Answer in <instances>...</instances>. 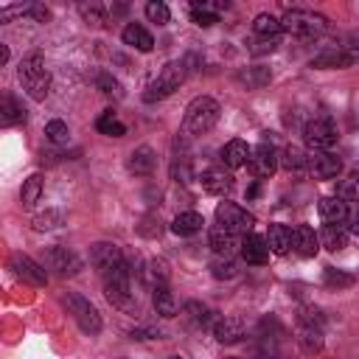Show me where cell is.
<instances>
[{"mask_svg":"<svg viewBox=\"0 0 359 359\" xmlns=\"http://www.w3.org/2000/svg\"><path fill=\"white\" fill-rule=\"evenodd\" d=\"M101 278H104V297L115 309H121L126 314H137V300H135V292H132V266H129V261H123L121 266L104 272Z\"/></svg>","mask_w":359,"mask_h":359,"instance_id":"6da1fadb","label":"cell"},{"mask_svg":"<svg viewBox=\"0 0 359 359\" xmlns=\"http://www.w3.org/2000/svg\"><path fill=\"white\" fill-rule=\"evenodd\" d=\"M219 112H222V107H219L216 98H210V95H196V98L185 107L182 135L196 137V135L210 132V129L216 126V121H219Z\"/></svg>","mask_w":359,"mask_h":359,"instance_id":"7a4b0ae2","label":"cell"},{"mask_svg":"<svg viewBox=\"0 0 359 359\" xmlns=\"http://www.w3.org/2000/svg\"><path fill=\"white\" fill-rule=\"evenodd\" d=\"M280 25L286 34H294V36H303V39H311V36H320L325 28H328V20L317 11H306V8H289L283 17H280Z\"/></svg>","mask_w":359,"mask_h":359,"instance_id":"3957f363","label":"cell"},{"mask_svg":"<svg viewBox=\"0 0 359 359\" xmlns=\"http://www.w3.org/2000/svg\"><path fill=\"white\" fill-rule=\"evenodd\" d=\"M185 76H188V67H185V62H168L163 70H160V76L146 87V93H143V101H149V104H154V101H163V98H168L174 90H180V84L185 81Z\"/></svg>","mask_w":359,"mask_h":359,"instance_id":"277c9868","label":"cell"},{"mask_svg":"<svg viewBox=\"0 0 359 359\" xmlns=\"http://www.w3.org/2000/svg\"><path fill=\"white\" fill-rule=\"evenodd\" d=\"M62 306L67 309V314H73V320L79 323V328H81L84 334L95 337V334L101 331V314H98V309H95L87 297H81V294H76V292H67V294L62 297Z\"/></svg>","mask_w":359,"mask_h":359,"instance_id":"5b68a950","label":"cell"},{"mask_svg":"<svg viewBox=\"0 0 359 359\" xmlns=\"http://www.w3.org/2000/svg\"><path fill=\"white\" fill-rule=\"evenodd\" d=\"M216 224L236 233V236H247V230L255 224V216L247 213L244 208H238L236 202H219L216 205Z\"/></svg>","mask_w":359,"mask_h":359,"instance_id":"8992f818","label":"cell"},{"mask_svg":"<svg viewBox=\"0 0 359 359\" xmlns=\"http://www.w3.org/2000/svg\"><path fill=\"white\" fill-rule=\"evenodd\" d=\"M303 137L311 146V151H328L337 143V126L331 118H311L303 129Z\"/></svg>","mask_w":359,"mask_h":359,"instance_id":"52a82bcc","label":"cell"},{"mask_svg":"<svg viewBox=\"0 0 359 359\" xmlns=\"http://www.w3.org/2000/svg\"><path fill=\"white\" fill-rule=\"evenodd\" d=\"M45 269H50L59 278H73L81 269V258L67 247H48L45 250Z\"/></svg>","mask_w":359,"mask_h":359,"instance_id":"ba28073f","label":"cell"},{"mask_svg":"<svg viewBox=\"0 0 359 359\" xmlns=\"http://www.w3.org/2000/svg\"><path fill=\"white\" fill-rule=\"evenodd\" d=\"M8 269L22 280V283H28V286H45L48 283V272H45V266L42 264H36L31 255H25V252H11V258H8Z\"/></svg>","mask_w":359,"mask_h":359,"instance_id":"9c48e42d","label":"cell"},{"mask_svg":"<svg viewBox=\"0 0 359 359\" xmlns=\"http://www.w3.org/2000/svg\"><path fill=\"white\" fill-rule=\"evenodd\" d=\"M123 261H126L123 250H121L118 244H112V241H98V244L90 247V264H93L101 275L109 272V269H115V266H121Z\"/></svg>","mask_w":359,"mask_h":359,"instance_id":"30bf717a","label":"cell"},{"mask_svg":"<svg viewBox=\"0 0 359 359\" xmlns=\"http://www.w3.org/2000/svg\"><path fill=\"white\" fill-rule=\"evenodd\" d=\"M247 168H250V174H252L255 180H266V177H272L275 168H278V154H275V149H272L269 143H258V146L250 151V163H247Z\"/></svg>","mask_w":359,"mask_h":359,"instance_id":"8fae6325","label":"cell"},{"mask_svg":"<svg viewBox=\"0 0 359 359\" xmlns=\"http://www.w3.org/2000/svg\"><path fill=\"white\" fill-rule=\"evenodd\" d=\"M208 244L219 258H233L236 252H241V236H236V233H230L219 224L208 233Z\"/></svg>","mask_w":359,"mask_h":359,"instance_id":"7c38bea8","label":"cell"},{"mask_svg":"<svg viewBox=\"0 0 359 359\" xmlns=\"http://www.w3.org/2000/svg\"><path fill=\"white\" fill-rule=\"evenodd\" d=\"M309 171L317 180H334L342 171V160L331 151H311L309 154Z\"/></svg>","mask_w":359,"mask_h":359,"instance_id":"4fadbf2b","label":"cell"},{"mask_svg":"<svg viewBox=\"0 0 359 359\" xmlns=\"http://www.w3.org/2000/svg\"><path fill=\"white\" fill-rule=\"evenodd\" d=\"M126 168H129V174H135V177H149V174L157 168V154H154V149H151V146H137V149H132V154L126 157Z\"/></svg>","mask_w":359,"mask_h":359,"instance_id":"5bb4252c","label":"cell"},{"mask_svg":"<svg viewBox=\"0 0 359 359\" xmlns=\"http://www.w3.org/2000/svg\"><path fill=\"white\" fill-rule=\"evenodd\" d=\"M351 56L345 53L342 45H334V48H323L314 59H311V67L317 70H342V67H351Z\"/></svg>","mask_w":359,"mask_h":359,"instance_id":"9a60e30c","label":"cell"},{"mask_svg":"<svg viewBox=\"0 0 359 359\" xmlns=\"http://www.w3.org/2000/svg\"><path fill=\"white\" fill-rule=\"evenodd\" d=\"M199 182H202V188H205L210 196H227V194L233 191V177H230V171H224V168H208V171H202Z\"/></svg>","mask_w":359,"mask_h":359,"instance_id":"2e32d148","label":"cell"},{"mask_svg":"<svg viewBox=\"0 0 359 359\" xmlns=\"http://www.w3.org/2000/svg\"><path fill=\"white\" fill-rule=\"evenodd\" d=\"M297 345L306 351V353H320L323 351V325H314V323H306V320H297Z\"/></svg>","mask_w":359,"mask_h":359,"instance_id":"e0dca14e","label":"cell"},{"mask_svg":"<svg viewBox=\"0 0 359 359\" xmlns=\"http://www.w3.org/2000/svg\"><path fill=\"white\" fill-rule=\"evenodd\" d=\"M210 331H213L216 342L233 345V342H241V337H244V323H241L238 317H219Z\"/></svg>","mask_w":359,"mask_h":359,"instance_id":"ac0fdd59","label":"cell"},{"mask_svg":"<svg viewBox=\"0 0 359 359\" xmlns=\"http://www.w3.org/2000/svg\"><path fill=\"white\" fill-rule=\"evenodd\" d=\"M317 210H320V219L325 222V224H345L348 222V202H342L339 196H323L320 199V205H317Z\"/></svg>","mask_w":359,"mask_h":359,"instance_id":"d6986e66","label":"cell"},{"mask_svg":"<svg viewBox=\"0 0 359 359\" xmlns=\"http://www.w3.org/2000/svg\"><path fill=\"white\" fill-rule=\"evenodd\" d=\"M292 247L303 255V258H314L320 250V238L314 236V230L309 224H294L292 227Z\"/></svg>","mask_w":359,"mask_h":359,"instance_id":"ffe728a7","label":"cell"},{"mask_svg":"<svg viewBox=\"0 0 359 359\" xmlns=\"http://www.w3.org/2000/svg\"><path fill=\"white\" fill-rule=\"evenodd\" d=\"M241 255H244L247 264H255V266L266 264V261H269V244H266V236H255V233H250V236L241 241Z\"/></svg>","mask_w":359,"mask_h":359,"instance_id":"44dd1931","label":"cell"},{"mask_svg":"<svg viewBox=\"0 0 359 359\" xmlns=\"http://www.w3.org/2000/svg\"><path fill=\"white\" fill-rule=\"evenodd\" d=\"M121 39H123V45H129V48H135V50H140V53H149V50L154 48V36H151L143 25H137V22H129V25L121 31Z\"/></svg>","mask_w":359,"mask_h":359,"instance_id":"7402d4cb","label":"cell"},{"mask_svg":"<svg viewBox=\"0 0 359 359\" xmlns=\"http://www.w3.org/2000/svg\"><path fill=\"white\" fill-rule=\"evenodd\" d=\"M250 151H252V149H250L244 140L233 137V140H227L224 149H222V163H224L227 168H241V165L250 163Z\"/></svg>","mask_w":359,"mask_h":359,"instance_id":"603a6c76","label":"cell"},{"mask_svg":"<svg viewBox=\"0 0 359 359\" xmlns=\"http://www.w3.org/2000/svg\"><path fill=\"white\" fill-rule=\"evenodd\" d=\"M151 303H154V311H157L160 317H165V320H171V317L180 314V303H177V297L171 294V289H168L165 283L151 289Z\"/></svg>","mask_w":359,"mask_h":359,"instance_id":"cb8c5ba5","label":"cell"},{"mask_svg":"<svg viewBox=\"0 0 359 359\" xmlns=\"http://www.w3.org/2000/svg\"><path fill=\"white\" fill-rule=\"evenodd\" d=\"M182 314H185V320H188L191 325H196V328H213V323L219 320L216 311L208 309V306L199 303V300H188L185 309H182Z\"/></svg>","mask_w":359,"mask_h":359,"instance_id":"d4e9b609","label":"cell"},{"mask_svg":"<svg viewBox=\"0 0 359 359\" xmlns=\"http://www.w3.org/2000/svg\"><path fill=\"white\" fill-rule=\"evenodd\" d=\"M45 73H48V70H45V56H42V53H28V56H22V62H20V67H17V76H20L22 87L31 84V81H36V79L45 76Z\"/></svg>","mask_w":359,"mask_h":359,"instance_id":"484cf974","label":"cell"},{"mask_svg":"<svg viewBox=\"0 0 359 359\" xmlns=\"http://www.w3.org/2000/svg\"><path fill=\"white\" fill-rule=\"evenodd\" d=\"M266 244H269V252L275 255H286L292 250V230L286 224H269L266 230Z\"/></svg>","mask_w":359,"mask_h":359,"instance_id":"4316f807","label":"cell"},{"mask_svg":"<svg viewBox=\"0 0 359 359\" xmlns=\"http://www.w3.org/2000/svg\"><path fill=\"white\" fill-rule=\"evenodd\" d=\"M25 107L14 98V95H3V104H0V123L3 126H14V123H25Z\"/></svg>","mask_w":359,"mask_h":359,"instance_id":"83f0119b","label":"cell"},{"mask_svg":"<svg viewBox=\"0 0 359 359\" xmlns=\"http://www.w3.org/2000/svg\"><path fill=\"white\" fill-rule=\"evenodd\" d=\"M202 224H205V219H202L196 210H185V213H177V216H174L171 230H174L177 236H194V233L202 230Z\"/></svg>","mask_w":359,"mask_h":359,"instance_id":"f1b7e54d","label":"cell"},{"mask_svg":"<svg viewBox=\"0 0 359 359\" xmlns=\"http://www.w3.org/2000/svg\"><path fill=\"white\" fill-rule=\"evenodd\" d=\"M320 244L331 252H339L348 247V230L342 224H325L323 233H320Z\"/></svg>","mask_w":359,"mask_h":359,"instance_id":"f546056e","label":"cell"},{"mask_svg":"<svg viewBox=\"0 0 359 359\" xmlns=\"http://www.w3.org/2000/svg\"><path fill=\"white\" fill-rule=\"evenodd\" d=\"M252 31L258 34V39H275V36L283 31V25H280V20H278L275 14L261 11V14L252 20Z\"/></svg>","mask_w":359,"mask_h":359,"instance_id":"4dcf8cb0","label":"cell"},{"mask_svg":"<svg viewBox=\"0 0 359 359\" xmlns=\"http://www.w3.org/2000/svg\"><path fill=\"white\" fill-rule=\"evenodd\" d=\"M278 163H280L286 171H292V174H300V171L309 168V157H306V151L297 149V146H286V149L280 151Z\"/></svg>","mask_w":359,"mask_h":359,"instance_id":"1f68e13d","label":"cell"},{"mask_svg":"<svg viewBox=\"0 0 359 359\" xmlns=\"http://www.w3.org/2000/svg\"><path fill=\"white\" fill-rule=\"evenodd\" d=\"M95 129H98L101 135H107V137H123V135H126V126L118 121V115H115L112 109H104V112L98 115Z\"/></svg>","mask_w":359,"mask_h":359,"instance_id":"d6a6232c","label":"cell"},{"mask_svg":"<svg viewBox=\"0 0 359 359\" xmlns=\"http://www.w3.org/2000/svg\"><path fill=\"white\" fill-rule=\"evenodd\" d=\"M79 14L87 25H95V28H107L109 20H107V8L101 3H79Z\"/></svg>","mask_w":359,"mask_h":359,"instance_id":"836d02e7","label":"cell"},{"mask_svg":"<svg viewBox=\"0 0 359 359\" xmlns=\"http://www.w3.org/2000/svg\"><path fill=\"white\" fill-rule=\"evenodd\" d=\"M42 196V177L39 174H31L25 182H22V191H20V202L25 210H31Z\"/></svg>","mask_w":359,"mask_h":359,"instance_id":"e575fe53","label":"cell"},{"mask_svg":"<svg viewBox=\"0 0 359 359\" xmlns=\"http://www.w3.org/2000/svg\"><path fill=\"white\" fill-rule=\"evenodd\" d=\"M238 81L247 84L250 90H258V87H264V84L272 81V73L266 67H247V70L238 73Z\"/></svg>","mask_w":359,"mask_h":359,"instance_id":"d590c367","label":"cell"},{"mask_svg":"<svg viewBox=\"0 0 359 359\" xmlns=\"http://www.w3.org/2000/svg\"><path fill=\"white\" fill-rule=\"evenodd\" d=\"M323 283H325L328 289H348V286H353V283H356V278H353L351 272H342V269L328 266V269L323 272Z\"/></svg>","mask_w":359,"mask_h":359,"instance_id":"8d00e7d4","label":"cell"},{"mask_svg":"<svg viewBox=\"0 0 359 359\" xmlns=\"http://www.w3.org/2000/svg\"><path fill=\"white\" fill-rule=\"evenodd\" d=\"M210 275L216 280H230L238 275V264L233 258H216V261H210Z\"/></svg>","mask_w":359,"mask_h":359,"instance_id":"74e56055","label":"cell"},{"mask_svg":"<svg viewBox=\"0 0 359 359\" xmlns=\"http://www.w3.org/2000/svg\"><path fill=\"white\" fill-rule=\"evenodd\" d=\"M337 196H339L342 202H359V174H351V177L339 180Z\"/></svg>","mask_w":359,"mask_h":359,"instance_id":"f35d334b","label":"cell"},{"mask_svg":"<svg viewBox=\"0 0 359 359\" xmlns=\"http://www.w3.org/2000/svg\"><path fill=\"white\" fill-rule=\"evenodd\" d=\"M160 233H163V222H160L157 213H146V216L137 222V236H143V238H157Z\"/></svg>","mask_w":359,"mask_h":359,"instance_id":"ab89813d","label":"cell"},{"mask_svg":"<svg viewBox=\"0 0 359 359\" xmlns=\"http://www.w3.org/2000/svg\"><path fill=\"white\" fill-rule=\"evenodd\" d=\"M45 137H48L53 146L67 143V137H70L67 123H65V121H48V123H45Z\"/></svg>","mask_w":359,"mask_h":359,"instance_id":"60d3db41","label":"cell"},{"mask_svg":"<svg viewBox=\"0 0 359 359\" xmlns=\"http://www.w3.org/2000/svg\"><path fill=\"white\" fill-rule=\"evenodd\" d=\"M62 224V213L59 210H45V213H36L34 216V230H53Z\"/></svg>","mask_w":359,"mask_h":359,"instance_id":"b9f144b4","label":"cell"},{"mask_svg":"<svg viewBox=\"0 0 359 359\" xmlns=\"http://www.w3.org/2000/svg\"><path fill=\"white\" fill-rule=\"evenodd\" d=\"M168 264L163 261V258H154V261H149V269H146V278H151L154 280V286H163L165 280H168Z\"/></svg>","mask_w":359,"mask_h":359,"instance_id":"7bdbcfd3","label":"cell"},{"mask_svg":"<svg viewBox=\"0 0 359 359\" xmlns=\"http://www.w3.org/2000/svg\"><path fill=\"white\" fill-rule=\"evenodd\" d=\"M146 17H149L151 22H157V25H165V22L171 20V11H168V6H165V3L151 0V3H146Z\"/></svg>","mask_w":359,"mask_h":359,"instance_id":"ee69618b","label":"cell"},{"mask_svg":"<svg viewBox=\"0 0 359 359\" xmlns=\"http://www.w3.org/2000/svg\"><path fill=\"white\" fill-rule=\"evenodd\" d=\"M95 87H98L101 93H107V95H112V93L121 90V84H118V79H115L112 73H98V76H95Z\"/></svg>","mask_w":359,"mask_h":359,"instance_id":"f6af8a7d","label":"cell"},{"mask_svg":"<svg viewBox=\"0 0 359 359\" xmlns=\"http://www.w3.org/2000/svg\"><path fill=\"white\" fill-rule=\"evenodd\" d=\"M25 17H31V20H36V22H48V20H50V11H48L45 6H39V3H28V6H25Z\"/></svg>","mask_w":359,"mask_h":359,"instance_id":"bcb514c9","label":"cell"},{"mask_svg":"<svg viewBox=\"0 0 359 359\" xmlns=\"http://www.w3.org/2000/svg\"><path fill=\"white\" fill-rule=\"evenodd\" d=\"M191 20H194L196 25H202V28H210L219 17H216V14H210V11H202V8H194V6H191Z\"/></svg>","mask_w":359,"mask_h":359,"instance_id":"7dc6e473","label":"cell"},{"mask_svg":"<svg viewBox=\"0 0 359 359\" xmlns=\"http://www.w3.org/2000/svg\"><path fill=\"white\" fill-rule=\"evenodd\" d=\"M129 337H132V339H160L163 331H160V328H132Z\"/></svg>","mask_w":359,"mask_h":359,"instance_id":"c3c4849f","label":"cell"},{"mask_svg":"<svg viewBox=\"0 0 359 359\" xmlns=\"http://www.w3.org/2000/svg\"><path fill=\"white\" fill-rule=\"evenodd\" d=\"M275 48H278V36H275V39H258V42L252 45V53L261 56V53H269V50H275Z\"/></svg>","mask_w":359,"mask_h":359,"instance_id":"681fc988","label":"cell"},{"mask_svg":"<svg viewBox=\"0 0 359 359\" xmlns=\"http://www.w3.org/2000/svg\"><path fill=\"white\" fill-rule=\"evenodd\" d=\"M348 222H351V224H348V227H351V233H353V236H359V208L348 216Z\"/></svg>","mask_w":359,"mask_h":359,"instance_id":"f907efd6","label":"cell"},{"mask_svg":"<svg viewBox=\"0 0 359 359\" xmlns=\"http://www.w3.org/2000/svg\"><path fill=\"white\" fill-rule=\"evenodd\" d=\"M6 62H8V48L0 45V65H6Z\"/></svg>","mask_w":359,"mask_h":359,"instance_id":"816d5d0a","label":"cell"},{"mask_svg":"<svg viewBox=\"0 0 359 359\" xmlns=\"http://www.w3.org/2000/svg\"><path fill=\"white\" fill-rule=\"evenodd\" d=\"M168 359H185V356H168Z\"/></svg>","mask_w":359,"mask_h":359,"instance_id":"f5cc1de1","label":"cell"},{"mask_svg":"<svg viewBox=\"0 0 359 359\" xmlns=\"http://www.w3.org/2000/svg\"><path fill=\"white\" fill-rule=\"evenodd\" d=\"M227 359H238V356H227Z\"/></svg>","mask_w":359,"mask_h":359,"instance_id":"db71d44e","label":"cell"},{"mask_svg":"<svg viewBox=\"0 0 359 359\" xmlns=\"http://www.w3.org/2000/svg\"><path fill=\"white\" fill-rule=\"evenodd\" d=\"M121 359H126V356H121Z\"/></svg>","mask_w":359,"mask_h":359,"instance_id":"11a10c76","label":"cell"}]
</instances>
